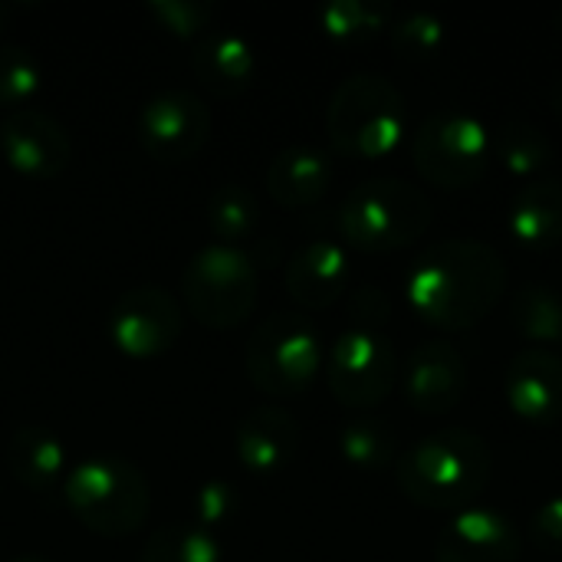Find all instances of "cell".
Wrapping results in <instances>:
<instances>
[{"instance_id":"6da1fadb","label":"cell","mask_w":562,"mask_h":562,"mask_svg":"<svg viewBox=\"0 0 562 562\" xmlns=\"http://www.w3.org/2000/svg\"><path fill=\"white\" fill-rule=\"evenodd\" d=\"M405 290L422 323L445 333L471 329L504 300L507 263L484 240L448 237L418 254Z\"/></svg>"},{"instance_id":"7a4b0ae2","label":"cell","mask_w":562,"mask_h":562,"mask_svg":"<svg viewBox=\"0 0 562 562\" xmlns=\"http://www.w3.org/2000/svg\"><path fill=\"white\" fill-rule=\"evenodd\" d=\"M491 445L468 428H441L398 454V491L428 510H468L491 481Z\"/></svg>"},{"instance_id":"3957f363","label":"cell","mask_w":562,"mask_h":562,"mask_svg":"<svg viewBox=\"0 0 562 562\" xmlns=\"http://www.w3.org/2000/svg\"><path fill=\"white\" fill-rule=\"evenodd\" d=\"M405 128V95L379 72H352L329 95L326 132L333 148L346 158H385L402 145Z\"/></svg>"},{"instance_id":"277c9868","label":"cell","mask_w":562,"mask_h":562,"mask_svg":"<svg viewBox=\"0 0 562 562\" xmlns=\"http://www.w3.org/2000/svg\"><path fill=\"white\" fill-rule=\"evenodd\" d=\"M63 497L89 533L109 540L142 530L151 510V487L145 474L115 454H92L69 468Z\"/></svg>"},{"instance_id":"5b68a950","label":"cell","mask_w":562,"mask_h":562,"mask_svg":"<svg viewBox=\"0 0 562 562\" xmlns=\"http://www.w3.org/2000/svg\"><path fill=\"white\" fill-rule=\"evenodd\" d=\"M431 224V201L422 188L402 178H369L356 184L339 207V231L346 244L369 254H392Z\"/></svg>"},{"instance_id":"8992f818","label":"cell","mask_w":562,"mask_h":562,"mask_svg":"<svg viewBox=\"0 0 562 562\" xmlns=\"http://www.w3.org/2000/svg\"><path fill=\"white\" fill-rule=\"evenodd\" d=\"M244 366L257 392L296 398L323 369V336L303 313H273L254 329Z\"/></svg>"},{"instance_id":"52a82bcc","label":"cell","mask_w":562,"mask_h":562,"mask_svg":"<svg viewBox=\"0 0 562 562\" xmlns=\"http://www.w3.org/2000/svg\"><path fill=\"white\" fill-rule=\"evenodd\" d=\"M181 296L201 326L234 329L257 306V267L240 247L207 244L188 260Z\"/></svg>"},{"instance_id":"ba28073f","label":"cell","mask_w":562,"mask_h":562,"mask_svg":"<svg viewBox=\"0 0 562 562\" xmlns=\"http://www.w3.org/2000/svg\"><path fill=\"white\" fill-rule=\"evenodd\" d=\"M412 158L418 175L435 188H471L491 165L487 125L464 109L431 112L412 138Z\"/></svg>"},{"instance_id":"9c48e42d","label":"cell","mask_w":562,"mask_h":562,"mask_svg":"<svg viewBox=\"0 0 562 562\" xmlns=\"http://www.w3.org/2000/svg\"><path fill=\"white\" fill-rule=\"evenodd\" d=\"M326 379L333 398L346 408L366 412L382 405L398 382V356L392 339L366 326L346 329L333 342Z\"/></svg>"},{"instance_id":"30bf717a","label":"cell","mask_w":562,"mask_h":562,"mask_svg":"<svg viewBox=\"0 0 562 562\" xmlns=\"http://www.w3.org/2000/svg\"><path fill=\"white\" fill-rule=\"evenodd\" d=\"M135 135L145 155L165 165L194 158L211 138V112L191 89H161L138 109Z\"/></svg>"},{"instance_id":"8fae6325","label":"cell","mask_w":562,"mask_h":562,"mask_svg":"<svg viewBox=\"0 0 562 562\" xmlns=\"http://www.w3.org/2000/svg\"><path fill=\"white\" fill-rule=\"evenodd\" d=\"M181 329V303L161 286L125 290L105 316V333L112 346L128 359H155L168 352L178 342Z\"/></svg>"},{"instance_id":"7c38bea8","label":"cell","mask_w":562,"mask_h":562,"mask_svg":"<svg viewBox=\"0 0 562 562\" xmlns=\"http://www.w3.org/2000/svg\"><path fill=\"white\" fill-rule=\"evenodd\" d=\"M0 151L16 175L49 181L66 171L72 158V138L56 115L33 105L0 119Z\"/></svg>"},{"instance_id":"4fadbf2b","label":"cell","mask_w":562,"mask_h":562,"mask_svg":"<svg viewBox=\"0 0 562 562\" xmlns=\"http://www.w3.org/2000/svg\"><path fill=\"white\" fill-rule=\"evenodd\" d=\"M524 540L517 524L491 507H468L448 520L435 540L438 562H520Z\"/></svg>"},{"instance_id":"5bb4252c","label":"cell","mask_w":562,"mask_h":562,"mask_svg":"<svg viewBox=\"0 0 562 562\" xmlns=\"http://www.w3.org/2000/svg\"><path fill=\"white\" fill-rule=\"evenodd\" d=\"M405 398L422 415H448L468 389V362L451 342H422L405 362Z\"/></svg>"},{"instance_id":"9a60e30c","label":"cell","mask_w":562,"mask_h":562,"mask_svg":"<svg viewBox=\"0 0 562 562\" xmlns=\"http://www.w3.org/2000/svg\"><path fill=\"white\" fill-rule=\"evenodd\" d=\"M507 402L517 418L537 428L562 422V359L550 349L527 346L507 369Z\"/></svg>"},{"instance_id":"2e32d148","label":"cell","mask_w":562,"mask_h":562,"mask_svg":"<svg viewBox=\"0 0 562 562\" xmlns=\"http://www.w3.org/2000/svg\"><path fill=\"white\" fill-rule=\"evenodd\" d=\"M349 254L342 244L336 240H310L306 247H300L293 254V260L286 263V293L300 310L319 313L329 310L346 290H349Z\"/></svg>"},{"instance_id":"e0dca14e","label":"cell","mask_w":562,"mask_h":562,"mask_svg":"<svg viewBox=\"0 0 562 562\" xmlns=\"http://www.w3.org/2000/svg\"><path fill=\"white\" fill-rule=\"evenodd\" d=\"M234 448H237V461L247 474L273 477L296 458L300 425L286 408L260 405L240 418Z\"/></svg>"},{"instance_id":"ac0fdd59","label":"cell","mask_w":562,"mask_h":562,"mask_svg":"<svg viewBox=\"0 0 562 562\" xmlns=\"http://www.w3.org/2000/svg\"><path fill=\"white\" fill-rule=\"evenodd\" d=\"M3 461L13 481L40 497L63 491L66 474H69L63 441L43 425H20L7 441Z\"/></svg>"},{"instance_id":"d6986e66","label":"cell","mask_w":562,"mask_h":562,"mask_svg":"<svg viewBox=\"0 0 562 562\" xmlns=\"http://www.w3.org/2000/svg\"><path fill=\"white\" fill-rule=\"evenodd\" d=\"M333 184V158L313 145L280 148L267 165V191L280 207L300 211L323 201Z\"/></svg>"},{"instance_id":"ffe728a7","label":"cell","mask_w":562,"mask_h":562,"mask_svg":"<svg viewBox=\"0 0 562 562\" xmlns=\"http://www.w3.org/2000/svg\"><path fill=\"white\" fill-rule=\"evenodd\" d=\"M191 69L201 79L204 89H211L221 99H234L244 89H250L257 76V53L250 40L231 30H214L201 36V43L191 53Z\"/></svg>"},{"instance_id":"44dd1931","label":"cell","mask_w":562,"mask_h":562,"mask_svg":"<svg viewBox=\"0 0 562 562\" xmlns=\"http://www.w3.org/2000/svg\"><path fill=\"white\" fill-rule=\"evenodd\" d=\"M510 234L527 250H553L562 244V184L537 178L524 184L510 201Z\"/></svg>"},{"instance_id":"7402d4cb","label":"cell","mask_w":562,"mask_h":562,"mask_svg":"<svg viewBox=\"0 0 562 562\" xmlns=\"http://www.w3.org/2000/svg\"><path fill=\"white\" fill-rule=\"evenodd\" d=\"M514 326L537 349L562 342V296L547 283L520 286L514 296Z\"/></svg>"},{"instance_id":"603a6c76","label":"cell","mask_w":562,"mask_h":562,"mask_svg":"<svg viewBox=\"0 0 562 562\" xmlns=\"http://www.w3.org/2000/svg\"><path fill=\"white\" fill-rule=\"evenodd\" d=\"M260 224L257 194L244 184H221L207 201V227L217 237L214 244L237 247L240 240L254 237Z\"/></svg>"},{"instance_id":"cb8c5ba5","label":"cell","mask_w":562,"mask_h":562,"mask_svg":"<svg viewBox=\"0 0 562 562\" xmlns=\"http://www.w3.org/2000/svg\"><path fill=\"white\" fill-rule=\"evenodd\" d=\"M497 158H501L504 171H510L517 178H533L543 168H550L553 142L547 138V132L540 125H533L527 119H514L497 135Z\"/></svg>"},{"instance_id":"d4e9b609","label":"cell","mask_w":562,"mask_h":562,"mask_svg":"<svg viewBox=\"0 0 562 562\" xmlns=\"http://www.w3.org/2000/svg\"><path fill=\"white\" fill-rule=\"evenodd\" d=\"M319 26L339 43H362L392 26V7L372 0H333L319 7Z\"/></svg>"},{"instance_id":"484cf974","label":"cell","mask_w":562,"mask_h":562,"mask_svg":"<svg viewBox=\"0 0 562 562\" xmlns=\"http://www.w3.org/2000/svg\"><path fill=\"white\" fill-rule=\"evenodd\" d=\"M138 562H221V543L194 524H168L148 537Z\"/></svg>"},{"instance_id":"4316f807","label":"cell","mask_w":562,"mask_h":562,"mask_svg":"<svg viewBox=\"0 0 562 562\" xmlns=\"http://www.w3.org/2000/svg\"><path fill=\"white\" fill-rule=\"evenodd\" d=\"M43 89V66L33 49L16 43H0V109H33Z\"/></svg>"},{"instance_id":"83f0119b","label":"cell","mask_w":562,"mask_h":562,"mask_svg":"<svg viewBox=\"0 0 562 562\" xmlns=\"http://www.w3.org/2000/svg\"><path fill=\"white\" fill-rule=\"evenodd\" d=\"M395 448V431L379 418H356L339 431V451L359 471H379L392 464Z\"/></svg>"},{"instance_id":"f1b7e54d","label":"cell","mask_w":562,"mask_h":562,"mask_svg":"<svg viewBox=\"0 0 562 562\" xmlns=\"http://www.w3.org/2000/svg\"><path fill=\"white\" fill-rule=\"evenodd\" d=\"M389 30H392L395 53L412 63L435 59L448 43V30H445L441 16H435L428 10H412V13L398 16Z\"/></svg>"},{"instance_id":"f546056e","label":"cell","mask_w":562,"mask_h":562,"mask_svg":"<svg viewBox=\"0 0 562 562\" xmlns=\"http://www.w3.org/2000/svg\"><path fill=\"white\" fill-rule=\"evenodd\" d=\"M145 13L171 36L178 40H191L201 36L211 20H214V7L201 3V0H148Z\"/></svg>"},{"instance_id":"4dcf8cb0","label":"cell","mask_w":562,"mask_h":562,"mask_svg":"<svg viewBox=\"0 0 562 562\" xmlns=\"http://www.w3.org/2000/svg\"><path fill=\"white\" fill-rule=\"evenodd\" d=\"M240 510V494L227 484V481H207L194 491L191 497V517L194 527L214 533L217 527L231 524Z\"/></svg>"},{"instance_id":"1f68e13d","label":"cell","mask_w":562,"mask_h":562,"mask_svg":"<svg viewBox=\"0 0 562 562\" xmlns=\"http://www.w3.org/2000/svg\"><path fill=\"white\" fill-rule=\"evenodd\" d=\"M533 537L543 550L562 557V497H550L533 514Z\"/></svg>"},{"instance_id":"d6a6232c","label":"cell","mask_w":562,"mask_h":562,"mask_svg":"<svg viewBox=\"0 0 562 562\" xmlns=\"http://www.w3.org/2000/svg\"><path fill=\"white\" fill-rule=\"evenodd\" d=\"M352 313L359 316V326L366 329H375L379 323H385L389 316V300L385 293H379L375 286H362L352 300Z\"/></svg>"},{"instance_id":"836d02e7","label":"cell","mask_w":562,"mask_h":562,"mask_svg":"<svg viewBox=\"0 0 562 562\" xmlns=\"http://www.w3.org/2000/svg\"><path fill=\"white\" fill-rule=\"evenodd\" d=\"M10 13H13V7H10V3H0V30L7 26V20H10Z\"/></svg>"},{"instance_id":"e575fe53","label":"cell","mask_w":562,"mask_h":562,"mask_svg":"<svg viewBox=\"0 0 562 562\" xmlns=\"http://www.w3.org/2000/svg\"><path fill=\"white\" fill-rule=\"evenodd\" d=\"M7 562H53V560H43V557H16V560H7Z\"/></svg>"}]
</instances>
